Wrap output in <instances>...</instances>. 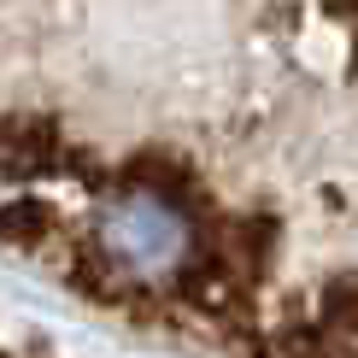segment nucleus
I'll return each instance as SVG.
<instances>
[{"instance_id": "obj_1", "label": "nucleus", "mask_w": 358, "mask_h": 358, "mask_svg": "<svg viewBox=\"0 0 358 358\" xmlns=\"http://www.w3.org/2000/svg\"><path fill=\"white\" fill-rule=\"evenodd\" d=\"M0 252L217 358H358V0H0Z\"/></svg>"}]
</instances>
